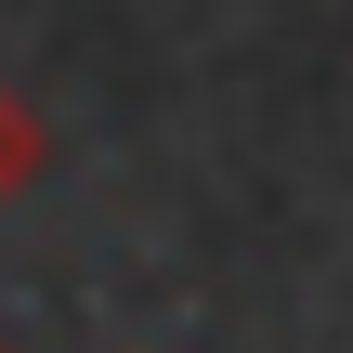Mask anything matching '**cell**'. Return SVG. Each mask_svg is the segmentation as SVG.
<instances>
[{"instance_id": "6da1fadb", "label": "cell", "mask_w": 353, "mask_h": 353, "mask_svg": "<svg viewBox=\"0 0 353 353\" xmlns=\"http://www.w3.org/2000/svg\"><path fill=\"white\" fill-rule=\"evenodd\" d=\"M26 170H39V131H26V118H13V105H0V196H13V183H26Z\"/></svg>"}]
</instances>
